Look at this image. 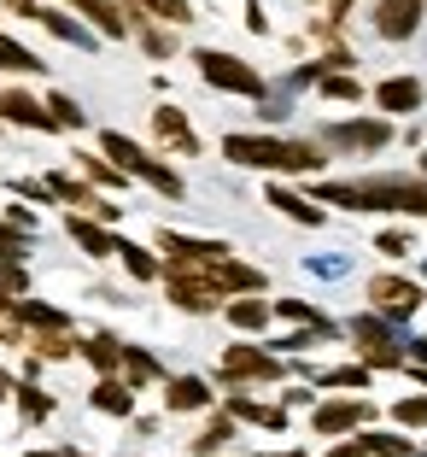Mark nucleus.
Returning a JSON list of instances; mask_svg holds the SVG:
<instances>
[{
    "instance_id": "f257e3e1",
    "label": "nucleus",
    "mask_w": 427,
    "mask_h": 457,
    "mask_svg": "<svg viewBox=\"0 0 427 457\" xmlns=\"http://www.w3.org/2000/svg\"><path fill=\"white\" fill-rule=\"evenodd\" d=\"M316 205L427 217V176H357V182H322V188H316Z\"/></svg>"
},
{
    "instance_id": "f03ea898",
    "label": "nucleus",
    "mask_w": 427,
    "mask_h": 457,
    "mask_svg": "<svg viewBox=\"0 0 427 457\" xmlns=\"http://www.w3.org/2000/svg\"><path fill=\"white\" fill-rule=\"evenodd\" d=\"M223 159L246 170H287V176H316L322 141H281V135H223Z\"/></svg>"
},
{
    "instance_id": "7ed1b4c3",
    "label": "nucleus",
    "mask_w": 427,
    "mask_h": 457,
    "mask_svg": "<svg viewBox=\"0 0 427 457\" xmlns=\"http://www.w3.org/2000/svg\"><path fill=\"white\" fill-rule=\"evenodd\" d=\"M100 153H106V159H118V164H123V170H129V176H141L147 188H159L164 200H182V194H187V188H182V176H176V170H170V164H164V159H152L147 147H135L129 135L106 129V135H100Z\"/></svg>"
},
{
    "instance_id": "20e7f679",
    "label": "nucleus",
    "mask_w": 427,
    "mask_h": 457,
    "mask_svg": "<svg viewBox=\"0 0 427 457\" xmlns=\"http://www.w3.org/2000/svg\"><path fill=\"white\" fill-rule=\"evenodd\" d=\"M351 340H357V352H363V363L369 370H404L410 363V340H398L392 335V317H381V311H363V317H351Z\"/></svg>"
},
{
    "instance_id": "39448f33",
    "label": "nucleus",
    "mask_w": 427,
    "mask_h": 457,
    "mask_svg": "<svg viewBox=\"0 0 427 457\" xmlns=\"http://www.w3.org/2000/svg\"><path fill=\"white\" fill-rule=\"evenodd\" d=\"M193 65H200V77L211 82V88H223V95H246V100H264L269 95L264 77H258L246 59L223 54V47H200V54H193Z\"/></svg>"
},
{
    "instance_id": "423d86ee",
    "label": "nucleus",
    "mask_w": 427,
    "mask_h": 457,
    "mask_svg": "<svg viewBox=\"0 0 427 457\" xmlns=\"http://www.w3.org/2000/svg\"><path fill=\"white\" fill-rule=\"evenodd\" d=\"M217 376H223L228 387H241V381H281L287 363H281L275 352H264V346H228L223 363H217Z\"/></svg>"
},
{
    "instance_id": "0eeeda50",
    "label": "nucleus",
    "mask_w": 427,
    "mask_h": 457,
    "mask_svg": "<svg viewBox=\"0 0 427 457\" xmlns=\"http://www.w3.org/2000/svg\"><path fill=\"white\" fill-rule=\"evenodd\" d=\"M387 141H392L387 118H351V123H328L322 129V147H340V153H381Z\"/></svg>"
},
{
    "instance_id": "6e6552de",
    "label": "nucleus",
    "mask_w": 427,
    "mask_h": 457,
    "mask_svg": "<svg viewBox=\"0 0 427 457\" xmlns=\"http://www.w3.org/2000/svg\"><path fill=\"white\" fill-rule=\"evenodd\" d=\"M422 287L404 282V276H369V305L381 311V317H392V323H404V317H415V305H422Z\"/></svg>"
},
{
    "instance_id": "1a4fd4ad",
    "label": "nucleus",
    "mask_w": 427,
    "mask_h": 457,
    "mask_svg": "<svg viewBox=\"0 0 427 457\" xmlns=\"http://www.w3.org/2000/svg\"><path fill=\"white\" fill-rule=\"evenodd\" d=\"M369 417H374V404H369V399H328V404H316V417H310V428H316L322 440H340V434L363 428Z\"/></svg>"
},
{
    "instance_id": "9d476101",
    "label": "nucleus",
    "mask_w": 427,
    "mask_h": 457,
    "mask_svg": "<svg viewBox=\"0 0 427 457\" xmlns=\"http://www.w3.org/2000/svg\"><path fill=\"white\" fill-rule=\"evenodd\" d=\"M77 18H88L100 36H111V41H123V36H135V6H123V0H65Z\"/></svg>"
},
{
    "instance_id": "9b49d317",
    "label": "nucleus",
    "mask_w": 427,
    "mask_h": 457,
    "mask_svg": "<svg viewBox=\"0 0 427 457\" xmlns=\"http://www.w3.org/2000/svg\"><path fill=\"white\" fill-rule=\"evenodd\" d=\"M0 123H18V129H59V118L53 112H47V100H29L24 88H6V95H0Z\"/></svg>"
},
{
    "instance_id": "f8f14e48",
    "label": "nucleus",
    "mask_w": 427,
    "mask_h": 457,
    "mask_svg": "<svg viewBox=\"0 0 427 457\" xmlns=\"http://www.w3.org/2000/svg\"><path fill=\"white\" fill-rule=\"evenodd\" d=\"M415 29H422V0H381V6H374V36L410 41Z\"/></svg>"
},
{
    "instance_id": "ddd939ff",
    "label": "nucleus",
    "mask_w": 427,
    "mask_h": 457,
    "mask_svg": "<svg viewBox=\"0 0 427 457\" xmlns=\"http://www.w3.org/2000/svg\"><path fill=\"white\" fill-rule=\"evenodd\" d=\"M152 129H159V141H164L170 153H182V159H193V153H200V135H193L187 112H176V106H159V112H152Z\"/></svg>"
},
{
    "instance_id": "4468645a",
    "label": "nucleus",
    "mask_w": 427,
    "mask_h": 457,
    "mask_svg": "<svg viewBox=\"0 0 427 457\" xmlns=\"http://www.w3.org/2000/svg\"><path fill=\"white\" fill-rule=\"evenodd\" d=\"M70 241H77L88 258H111L118 253V235H106V223L88 217V212H70Z\"/></svg>"
},
{
    "instance_id": "2eb2a0df",
    "label": "nucleus",
    "mask_w": 427,
    "mask_h": 457,
    "mask_svg": "<svg viewBox=\"0 0 427 457\" xmlns=\"http://www.w3.org/2000/svg\"><path fill=\"white\" fill-rule=\"evenodd\" d=\"M374 106L381 112H422V82L415 77H387V82H374Z\"/></svg>"
},
{
    "instance_id": "dca6fc26",
    "label": "nucleus",
    "mask_w": 427,
    "mask_h": 457,
    "mask_svg": "<svg viewBox=\"0 0 427 457\" xmlns=\"http://www.w3.org/2000/svg\"><path fill=\"white\" fill-rule=\"evenodd\" d=\"M164 282H170V305L193 311V317H205V311L223 305V294H217V287H205V282H193V276H164Z\"/></svg>"
},
{
    "instance_id": "f3484780",
    "label": "nucleus",
    "mask_w": 427,
    "mask_h": 457,
    "mask_svg": "<svg viewBox=\"0 0 427 457\" xmlns=\"http://www.w3.org/2000/svg\"><path fill=\"white\" fill-rule=\"evenodd\" d=\"M223 311H228V323L241 328V335H258V328L275 317V305H269V299H258V294H234Z\"/></svg>"
},
{
    "instance_id": "a211bd4d",
    "label": "nucleus",
    "mask_w": 427,
    "mask_h": 457,
    "mask_svg": "<svg viewBox=\"0 0 427 457\" xmlns=\"http://www.w3.org/2000/svg\"><path fill=\"white\" fill-rule=\"evenodd\" d=\"M211 404V387H205L200 376H176L170 387H164V411L170 417H182V411H205Z\"/></svg>"
},
{
    "instance_id": "6ab92c4d",
    "label": "nucleus",
    "mask_w": 427,
    "mask_h": 457,
    "mask_svg": "<svg viewBox=\"0 0 427 457\" xmlns=\"http://www.w3.org/2000/svg\"><path fill=\"white\" fill-rule=\"evenodd\" d=\"M228 417L258 422V428H269V434L287 428V411H281V404H258V399H246V393H228Z\"/></svg>"
},
{
    "instance_id": "aec40b11",
    "label": "nucleus",
    "mask_w": 427,
    "mask_h": 457,
    "mask_svg": "<svg viewBox=\"0 0 427 457\" xmlns=\"http://www.w3.org/2000/svg\"><path fill=\"white\" fill-rule=\"evenodd\" d=\"M88 399H94V411H106V417H135V387H129V381H118V376H106Z\"/></svg>"
},
{
    "instance_id": "412c9836",
    "label": "nucleus",
    "mask_w": 427,
    "mask_h": 457,
    "mask_svg": "<svg viewBox=\"0 0 427 457\" xmlns=\"http://www.w3.org/2000/svg\"><path fill=\"white\" fill-rule=\"evenodd\" d=\"M41 29H53L59 41H70V47H94V29L82 24V18H70V12H59V6H41V18H36Z\"/></svg>"
},
{
    "instance_id": "4be33fe9",
    "label": "nucleus",
    "mask_w": 427,
    "mask_h": 457,
    "mask_svg": "<svg viewBox=\"0 0 427 457\" xmlns=\"http://www.w3.org/2000/svg\"><path fill=\"white\" fill-rule=\"evenodd\" d=\"M264 200L275 205L281 217H293V223H310V228L322 223V205H316V200H305V194H293V188H269Z\"/></svg>"
},
{
    "instance_id": "5701e85b",
    "label": "nucleus",
    "mask_w": 427,
    "mask_h": 457,
    "mask_svg": "<svg viewBox=\"0 0 427 457\" xmlns=\"http://www.w3.org/2000/svg\"><path fill=\"white\" fill-rule=\"evenodd\" d=\"M77 164H82L88 182H100V188H123V182H129V170H123L118 159H106V153H77Z\"/></svg>"
},
{
    "instance_id": "b1692460",
    "label": "nucleus",
    "mask_w": 427,
    "mask_h": 457,
    "mask_svg": "<svg viewBox=\"0 0 427 457\" xmlns=\"http://www.w3.org/2000/svg\"><path fill=\"white\" fill-rule=\"evenodd\" d=\"M0 71H12V77H36V71H47V65L29 54L24 41H12L6 29H0Z\"/></svg>"
},
{
    "instance_id": "393cba45",
    "label": "nucleus",
    "mask_w": 427,
    "mask_h": 457,
    "mask_svg": "<svg viewBox=\"0 0 427 457\" xmlns=\"http://www.w3.org/2000/svg\"><path fill=\"white\" fill-rule=\"evenodd\" d=\"M82 358L94 363V370H100V376H118L123 370V346L111 335H94V340H82Z\"/></svg>"
},
{
    "instance_id": "a878e982",
    "label": "nucleus",
    "mask_w": 427,
    "mask_h": 457,
    "mask_svg": "<svg viewBox=\"0 0 427 457\" xmlns=\"http://www.w3.org/2000/svg\"><path fill=\"white\" fill-rule=\"evenodd\" d=\"M118 258H123V270H129L135 282H159L164 276V264L147 253V246H135V241H118Z\"/></svg>"
},
{
    "instance_id": "bb28decb",
    "label": "nucleus",
    "mask_w": 427,
    "mask_h": 457,
    "mask_svg": "<svg viewBox=\"0 0 427 457\" xmlns=\"http://www.w3.org/2000/svg\"><path fill=\"white\" fill-rule=\"evenodd\" d=\"M123 381L129 387H147V381H159V358L141 346H123Z\"/></svg>"
},
{
    "instance_id": "cd10ccee",
    "label": "nucleus",
    "mask_w": 427,
    "mask_h": 457,
    "mask_svg": "<svg viewBox=\"0 0 427 457\" xmlns=\"http://www.w3.org/2000/svg\"><path fill=\"white\" fill-rule=\"evenodd\" d=\"M228 440H234V417L223 411V417H211V422H205V434L193 440V457H217Z\"/></svg>"
},
{
    "instance_id": "c85d7f7f",
    "label": "nucleus",
    "mask_w": 427,
    "mask_h": 457,
    "mask_svg": "<svg viewBox=\"0 0 427 457\" xmlns=\"http://www.w3.org/2000/svg\"><path fill=\"white\" fill-rule=\"evenodd\" d=\"M29 346H36V358H70V352H82V340H70L65 328H36Z\"/></svg>"
},
{
    "instance_id": "c756f323",
    "label": "nucleus",
    "mask_w": 427,
    "mask_h": 457,
    "mask_svg": "<svg viewBox=\"0 0 427 457\" xmlns=\"http://www.w3.org/2000/svg\"><path fill=\"white\" fill-rule=\"evenodd\" d=\"M275 317H293V323H305V328H322V335H334V323H328V311L305 305V299H275Z\"/></svg>"
},
{
    "instance_id": "7c9ffc66",
    "label": "nucleus",
    "mask_w": 427,
    "mask_h": 457,
    "mask_svg": "<svg viewBox=\"0 0 427 457\" xmlns=\"http://www.w3.org/2000/svg\"><path fill=\"white\" fill-rule=\"evenodd\" d=\"M135 12H147V18H164V24H193V6L187 0H129Z\"/></svg>"
},
{
    "instance_id": "2f4dec72",
    "label": "nucleus",
    "mask_w": 427,
    "mask_h": 457,
    "mask_svg": "<svg viewBox=\"0 0 427 457\" xmlns=\"http://www.w3.org/2000/svg\"><path fill=\"white\" fill-rule=\"evenodd\" d=\"M316 88H322V100H363V82L346 77V71H322Z\"/></svg>"
},
{
    "instance_id": "473e14b6",
    "label": "nucleus",
    "mask_w": 427,
    "mask_h": 457,
    "mask_svg": "<svg viewBox=\"0 0 427 457\" xmlns=\"http://www.w3.org/2000/svg\"><path fill=\"white\" fill-rule=\"evenodd\" d=\"M18 417H24V422H47V417H53V399L24 381V387H18Z\"/></svg>"
},
{
    "instance_id": "72a5a7b5",
    "label": "nucleus",
    "mask_w": 427,
    "mask_h": 457,
    "mask_svg": "<svg viewBox=\"0 0 427 457\" xmlns=\"http://www.w3.org/2000/svg\"><path fill=\"white\" fill-rule=\"evenodd\" d=\"M135 36H141V47H147L152 59H170V54H176V41L164 36V29H152V24H147V12H135Z\"/></svg>"
},
{
    "instance_id": "f704fd0d",
    "label": "nucleus",
    "mask_w": 427,
    "mask_h": 457,
    "mask_svg": "<svg viewBox=\"0 0 427 457\" xmlns=\"http://www.w3.org/2000/svg\"><path fill=\"white\" fill-rule=\"evenodd\" d=\"M316 387H369V363H346V370H322Z\"/></svg>"
},
{
    "instance_id": "c9c22d12",
    "label": "nucleus",
    "mask_w": 427,
    "mask_h": 457,
    "mask_svg": "<svg viewBox=\"0 0 427 457\" xmlns=\"http://www.w3.org/2000/svg\"><path fill=\"white\" fill-rule=\"evenodd\" d=\"M363 445H369V457H422L410 440H398V434H363Z\"/></svg>"
},
{
    "instance_id": "e433bc0d",
    "label": "nucleus",
    "mask_w": 427,
    "mask_h": 457,
    "mask_svg": "<svg viewBox=\"0 0 427 457\" xmlns=\"http://www.w3.org/2000/svg\"><path fill=\"white\" fill-rule=\"evenodd\" d=\"M18 317H24L29 328H65V311H53V305H36V299H18Z\"/></svg>"
},
{
    "instance_id": "4c0bfd02",
    "label": "nucleus",
    "mask_w": 427,
    "mask_h": 457,
    "mask_svg": "<svg viewBox=\"0 0 427 457\" xmlns=\"http://www.w3.org/2000/svg\"><path fill=\"white\" fill-rule=\"evenodd\" d=\"M47 112L59 118V129H82V123H88V112H82L70 95H47Z\"/></svg>"
},
{
    "instance_id": "58836bf2",
    "label": "nucleus",
    "mask_w": 427,
    "mask_h": 457,
    "mask_svg": "<svg viewBox=\"0 0 427 457\" xmlns=\"http://www.w3.org/2000/svg\"><path fill=\"white\" fill-rule=\"evenodd\" d=\"M392 417H398L404 428H427V393H422V399H398V404H392Z\"/></svg>"
},
{
    "instance_id": "ea45409f",
    "label": "nucleus",
    "mask_w": 427,
    "mask_h": 457,
    "mask_svg": "<svg viewBox=\"0 0 427 457\" xmlns=\"http://www.w3.org/2000/svg\"><path fill=\"white\" fill-rule=\"evenodd\" d=\"M374 253H381V258H410L415 246H410V235H404V228H387V235L374 241Z\"/></svg>"
},
{
    "instance_id": "a19ab883",
    "label": "nucleus",
    "mask_w": 427,
    "mask_h": 457,
    "mask_svg": "<svg viewBox=\"0 0 427 457\" xmlns=\"http://www.w3.org/2000/svg\"><path fill=\"white\" fill-rule=\"evenodd\" d=\"M29 241H24V228L18 223H0V258H24Z\"/></svg>"
},
{
    "instance_id": "79ce46f5",
    "label": "nucleus",
    "mask_w": 427,
    "mask_h": 457,
    "mask_svg": "<svg viewBox=\"0 0 427 457\" xmlns=\"http://www.w3.org/2000/svg\"><path fill=\"white\" fill-rule=\"evenodd\" d=\"M0 282L12 287V294H24V287H29V276H24V264H18V258H6V270H0Z\"/></svg>"
},
{
    "instance_id": "37998d69",
    "label": "nucleus",
    "mask_w": 427,
    "mask_h": 457,
    "mask_svg": "<svg viewBox=\"0 0 427 457\" xmlns=\"http://www.w3.org/2000/svg\"><path fill=\"white\" fill-rule=\"evenodd\" d=\"M246 29H252V36H264V29H269V18H264L258 0H246Z\"/></svg>"
},
{
    "instance_id": "c03bdc74",
    "label": "nucleus",
    "mask_w": 427,
    "mask_h": 457,
    "mask_svg": "<svg viewBox=\"0 0 427 457\" xmlns=\"http://www.w3.org/2000/svg\"><path fill=\"white\" fill-rule=\"evenodd\" d=\"M322 457H369V445H363V440H340L334 452H322Z\"/></svg>"
},
{
    "instance_id": "a18cd8bd",
    "label": "nucleus",
    "mask_w": 427,
    "mask_h": 457,
    "mask_svg": "<svg viewBox=\"0 0 427 457\" xmlns=\"http://www.w3.org/2000/svg\"><path fill=\"white\" fill-rule=\"evenodd\" d=\"M18 194H24V200H53V188H47V182H29V176L18 182Z\"/></svg>"
},
{
    "instance_id": "49530a36",
    "label": "nucleus",
    "mask_w": 427,
    "mask_h": 457,
    "mask_svg": "<svg viewBox=\"0 0 427 457\" xmlns=\"http://www.w3.org/2000/svg\"><path fill=\"white\" fill-rule=\"evenodd\" d=\"M0 6H6V12H18V18H41L36 0H0Z\"/></svg>"
},
{
    "instance_id": "de8ad7c7",
    "label": "nucleus",
    "mask_w": 427,
    "mask_h": 457,
    "mask_svg": "<svg viewBox=\"0 0 427 457\" xmlns=\"http://www.w3.org/2000/svg\"><path fill=\"white\" fill-rule=\"evenodd\" d=\"M0 317H18V294L6 282H0Z\"/></svg>"
},
{
    "instance_id": "09e8293b",
    "label": "nucleus",
    "mask_w": 427,
    "mask_h": 457,
    "mask_svg": "<svg viewBox=\"0 0 427 457\" xmlns=\"http://www.w3.org/2000/svg\"><path fill=\"white\" fill-rule=\"evenodd\" d=\"M6 223H18V228H36V212H24V205H12V212H6Z\"/></svg>"
},
{
    "instance_id": "8fccbe9b",
    "label": "nucleus",
    "mask_w": 427,
    "mask_h": 457,
    "mask_svg": "<svg viewBox=\"0 0 427 457\" xmlns=\"http://www.w3.org/2000/svg\"><path fill=\"white\" fill-rule=\"evenodd\" d=\"M351 6H357V0H334V6H328V24H346Z\"/></svg>"
},
{
    "instance_id": "3c124183",
    "label": "nucleus",
    "mask_w": 427,
    "mask_h": 457,
    "mask_svg": "<svg viewBox=\"0 0 427 457\" xmlns=\"http://www.w3.org/2000/svg\"><path fill=\"white\" fill-rule=\"evenodd\" d=\"M410 358H415V363L427 370V340H410Z\"/></svg>"
},
{
    "instance_id": "603ef678",
    "label": "nucleus",
    "mask_w": 427,
    "mask_h": 457,
    "mask_svg": "<svg viewBox=\"0 0 427 457\" xmlns=\"http://www.w3.org/2000/svg\"><path fill=\"white\" fill-rule=\"evenodd\" d=\"M0 399H6V376H0Z\"/></svg>"
},
{
    "instance_id": "864d4df0",
    "label": "nucleus",
    "mask_w": 427,
    "mask_h": 457,
    "mask_svg": "<svg viewBox=\"0 0 427 457\" xmlns=\"http://www.w3.org/2000/svg\"><path fill=\"white\" fill-rule=\"evenodd\" d=\"M65 457H88V452H65Z\"/></svg>"
},
{
    "instance_id": "5fc2aeb1",
    "label": "nucleus",
    "mask_w": 427,
    "mask_h": 457,
    "mask_svg": "<svg viewBox=\"0 0 427 457\" xmlns=\"http://www.w3.org/2000/svg\"><path fill=\"white\" fill-rule=\"evenodd\" d=\"M29 457H47V452H29Z\"/></svg>"
},
{
    "instance_id": "6e6d98bb",
    "label": "nucleus",
    "mask_w": 427,
    "mask_h": 457,
    "mask_svg": "<svg viewBox=\"0 0 427 457\" xmlns=\"http://www.w3.org/2000/svg\"><path fill=\"white\" fill-rule=\"evenodd\" d=\"M422 164H427V159H422Z\"/></svg>"
}]
</instances>
